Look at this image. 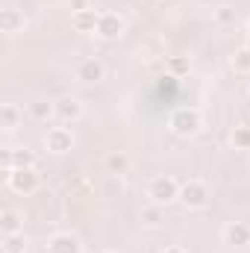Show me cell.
I'll use <instances>...</instances> for the list:
<instances>
[{"instance_id": "6da1fadb", "label": "cell", "mask_w": 250, "mask_h": 253, "mask_svg": "<svg viewBox=\"0 0 250 253\" xmlns=\"http://www.w3.org/2000/svg\"><path fill=\"white\" fill-rule=\"evenodd\" d=\"M168 126L177 132V135H197L200 132V126H203V115H200V109H194V106H180V109H174L171 112V121Z\"/></svg>"}, {"instance_id": "7a4b0ae2", "label": "cell", "mask_w": 250, "mask_h": 253, "mask_svg": "<svg viewBox=\"0 0 250 253\" xmlns=\"http://www.w3.org/2000/svg\"><path fill=\"white\" fill-rule=\"evenodd\" d=\"M147 197H150V203H156V206H168V203L180 200V183H177L174 177H168V174L153 177L150 186H147Z\"/></svg>"}, {"instance_id": "3957f363", "label": "cell", "mask_w": 250, "mask_h": 253, "mask_svg": "<svg viewBox=\"0 0 250 253\" xmlns=\"http://www.w3.org/2000/svg\"><path fill=\"white\" fill-rule=\"evenodd\" d=\"M212 200V191L203 180H186L180 183V203L186 209H206Z\"/></svg>"}, {"instance_id": "277c9868", "label": "cell", "mask_w": 250, "mask_h": 253, "mask_svg": "<svg viewBox=\"0 0 250 253\" xmlns=\"http://www.w3.org/2000/svg\"><path fill=\"white\" fill-rule=\"evenodd\" d=\"M6 183H9V189L15 191V194H33V191H39L42 186V177H39V171L36 168H12V171H6Z\"/></svg>"}, {"instance_id": "5b68a950", "label": "cell", "mask_w": 250, "mask_h": 253, "mask_svg": "<svg viewBox=\"0 0 250 253\" xmlns=\"http://www.w3.org/2000/svg\"><path fill=\"white\" fill-rule=\"evenodd\" d=\"M74 144H77V138H74V132H71L68 126H50V129L44 132V147H47L50 153H56V156L71 153Z\"/></svg>"}, {"instance_id": "8992f818", "label": "cell", "mask_w": 250, "mask_h": 253, "mask_svg": "<svg viewBox=\"0 0 250 253\" xmlns=\"http://www.w3.org/2000/svg\"><path fill=\"white\" fill-rule=\"evenodd\" d=\"M126 33V21L118 15V12H100V21H97V33L103 42H118Z\"/></svg>"}, {"instance_id": "52a82bcc", "label": "cell", "mask_w": 250, "mask_h": 253, "mask_svg": "<svg viewBox=\"0 0 250 253\" xmlns=\"http://www.w3.org/2000/svg\"><path fill=\"white\" fill-rule=\"evenodd\" d=\"M74 74H77V80H80V83L94 85V83H100V80L106 77V65L91 56V59H83V62L77 65V71H74Z\"/></svg>"}, {"instance_id": "ba28073f", "label": "cell", "mask_w": 250, "mask_h": 253, "mask_svg": "<svg viewBox=\"0 0 250 253\" xmlns=\"http://www.w3.org/2000/svg\"><path fill=\"white\" fill-rule=\"evenodd\" d=\"M27 115L39 124H47L56 118V100H47V97H36L27 103Z\"/></svg>"}, {"instance_id": "9c48e42d", "label": "cell", "mask_w": 250, "mask_h": 253, "mask_svg": "<svg viewBox=\"0 0 250 253\" xmlns=\"http://www.w3.org/2000/svg\"><path fill=\"white\" fill-rule=\"evenodd\" d=\"M224 242L230 248H248L250 245V224H245V221H230L224 227Z\"/></svg>"}, {"instance_id": "30bf717a", "label": "cell", "mask_w": 250, "mask_h": 253, "mask_svg": "<svg viewBox=\"0 0 250 253\" xmlns=\"http://www.w3.org/2000/svg\"><path fill=\"white\" fill-rule=\"evenodd\" d=\"M56 118H59L62 124L80 121V118H83V103H80L77 97H71V94L59 97V100H56Z\"/></svg>"}, {"instance_id": "8fae6325", "label": "cell", "mask_w": 250, "mask_h": 253, "mask_svg": "<svg viewBox=\"0 0 250 253\" xmlns=\"http://www.w3.org/2000/svg\"><path fill=\"white\" fill-rule=\"evenodd\" d=\"M47 253H83V242L74 233H56L47 242Z\"/></svg>"}, {"instance_id": "7c38bea8", "label": "cell", "mask_w": 250, "mask_h": 253, "mask_svg": "<svg viewBox=\"0 0 250 253\" xmlns=\"http://www.w3.org/2000/svg\"><path fill=\"white\" fill-rule=\"evenodd\" d=\"M24 27H27V18H24L21 9H0V30H3L6 36H15V33H21Z\"/></svg>"}, {"instance_id": "4fadbf2b", "label": "cell", "mask_w": 250, "mask_h": 253, "mask_svg": "<svg viewBox=\"0 0 250 253\" xmlns=\"http://www.w3.org/2000/svg\"><path fill=\"white\" fill-rule=\"evenodd\" d=\"M97 21H100V12H94V9H85V12H74L71 15V27L77 33H97Z\"/></svg>"}, {"instance_id": "5bb4252c", "label": "cell", "mask_w": 250, "mask_h": 253, "mask_svg": "<svg viewBox=\"0 0 250 253\" xmlns=\"http://www.w3.org/2000/svg\"><path fill=\"white\" fill-rule=\"evenodd\" d=\"M18 124H21V109L15 103H3L0 106V126L6 132H12V129H18Z\"/></svg>"}, {"instance_id": "9a60e30c", "label": "cell", "mask_w": 250, "mask_h": 253, "mask_svg": "<svg viewBox=\"0 0 250 253\" xmlns=\"http://www.w3.org/2000/svg\"><path fill=\"white\" fill-rule=\"evenodd\" d=\"M103 165H106V171L109 174H126V168H129V156L126 153H121V150H112L106 159H103Z\"/></svg>"}, {"instance_id": "2e32d148", "label": "cell", "mask_w": 250, "mask_h": 253, "mask_svg": "<svg viewBox=\"0 0 250 253\" xmlns=\"http://www.w3.org/2000/svg\"><path fill=\"white\" fill-rule=\"evenodd\" d=\"M12 168H36V150L15 147L12 150Z\"/></svg>"}, {"instance_id": "e0dca14e", "label": "cell", "mask_w": 250, "mask_h": 253, "mask_svg": "<svg viewBox=\"0 0 250 253\" xmlns=\"http://www.w3.org/2000/svg\"><path fill=\"white\" fill-rule=\"evenodd\" d=\"M0 230H3V236L24 233V230H21V215L12 212V209H3V215H0Z\"/></svg>"}, {"instance_id": "ac0fdd59", "label": "cell", "mask_w": 250, "mask_h": 253, "mask_svg": "<svg viewBox=\"0 0 250 253\" xmlns=\"http://www.w3.org/2000/svg\"><path fill=\"white\" fill-rule=\"evenodd\" d=\"M230 141H233V147H236V150H250V126H245V124L233 126Z\"/></svg>"}, {"instance_id": "d6986e66", "label": "cell", "mask_w": 250, "mask_h": 253, "mask_svg": "<svg viewBox=\"0 0 250 253\" xmlns=\"http://www.w3.org/2000/svg\"><path fill=\"white\" fill-rule=\"evenodd\" d=\"M3 253H27V239H24V233L3 236Z\"/></svg>"}, {"instance_id": "ffe728a7", "label": "cell", "mask_w": 250, "mask_h": 253, "mask_svg": "<svg viewBox=\"0 0 250 253\" xmlns=\"http://www.w3.org/2000/svg\"><path fill=\"white\" fill-rule=\"evenodd\" d=\"M230 65H233V71H236V74H250V50H248V47H239V50L233 53Z\"/></svg>"}, {"instance_id": "44dd1931", "label": "cell", "mask_w": 250, "mask_h": 253, "mask_svg": "<svg viewBox=\"0 0 250 253\" xmlns=\"http://www.w3.org/2000/svg\"><path fill=\"white\" fill-rule=\"evenodd\" d=\"M165 68H168L171 77H186L188 71H191V62H188V56H171Z\"/></svg>"}, {"instance_id": "7402d4cb", "label": "cell", "mask_w": 250, "mask_h": 253, "mask_svg": "<svg viewBox=\"0 0 250 253\" xmlns=\"http://www.w3.org/2000/svg\"><path fill=\"white\" fill-rule=\"evenodd\" d=\"M162 209H165V206H156V203L147 206V209H141V221H144L147 227H159V224H162Z\"/></svg>"}, {"instance_id": "603a6c76", "label": "cell", "mask_w": 250, "mask_h": 253, "mask_svg": "<svg viewBox=\"0 0 250 253\" xmlns=\"http://www.w3.org/2000/svg\"><path fill=\"white\" fill-rule=\"evenodd\" d=\"M215 21L227 27V24H233V21H236V12H233L230 6H218V9H215Z\"/></svg>"}, {"instance_id": "cb8c5ba5", "label": "cell", "mask_w": 250, "mask_h": 253, "mask_svg": "<svg viewBox=\"0 0 250 253\" xmlns=\"http://www.w3.org/2000/svg\"><path fill=\"white\" fill-rule=\"evenodd\" d=\"M68 6H71V15H74V12H85V9H91V0H68Z\"/></svg>"}, {"instance_id": "d4e9b609", "label": "cell", "mask_w": 250, "mask_h": 253, "mask_svg": "<svg viewBox=\"0 0 250 253\" xmlns=\"http://www.w3.org/2000/svg\"><path fill=\"white\" fill-rule=\"evenodd\" d=\"M162 253H188V251H183V248H177V245H171V248H165Z\"/></svg>"}, {"instance_id": "484cf974", "label": "cell", "mask_w": 250, "mask_h": 253, "mask_svg": "<svg viewBox=\"0 0 250 253\" xmlns=\"http://www.w3.org/2000/svg\"><path fill=\"white\" fill-rule=\"evenodd\" d=\"M245 47H248V50H250V36H248V39H245Z\"/></svg>"}, {"instance_id": "4316f807", "label": "cell", "mask_w": 250, "mask_h": 253, "mask_svg": "<svg viewBox=\"0 0 250 253\" xmlns=\"http://www.w3.org/2000/svg\"><path fill=\"white\" fill-rule=\"evenodd\" d=\"M248 36H250V18H248Z\"/></svg>"}, {"instance_id": "83f0119b", "label": "cell", "mask_w": 250, "mask_h": 253, "mask_svg": "<svg viewBox=\"0 0 250 253\" xmlns=\"http://www.w3.org/2000/svg\"><path fill=\"white\" fill-rule=\"evenodd\" d=\"M100 253H115V251H100Z\"/></svg>"}]
</instances>
